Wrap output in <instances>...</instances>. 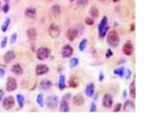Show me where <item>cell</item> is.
<instances>
[{
    "mask_svg": "<svg viewBox=\"0 0 144 117\" xmlns=\"http://www.w3.org/2000/svg\"><path fill=\"white\" fill-rule=\"evenodd\" d=\"M107 43L110 47L116 48L120 43L119 35L116 31H110L107 35Z\"/></svg>",
    "mask_w": 144,
    "mask_h": 117,
    "instance_id": "cell-1",
    "label": "cell"
},
{
    "mask_svg": "<svg viewBox=\"0 0 144 117\" xmlns=\"http://www.w3.org/2000/svg\"><path fill=\"white\" fill-rule=\"evenodd\" d=\"M98 29H99V36L100 38H104L105 35L106 34L108 29H109V26H108V19L107 17L104 16L100 23L99 26H98Z\"/></svg>",
    "mask_w": 144,
    "mask_h": 117,
    "instance_id": "cell-2",
    "label": "cell"
},
{
    "mask_svg": "<svg viewBox=\"0 0 144 117\" xmlns=\"http://www.w3.org/2000/svg\"><path fill=\"white\" fill-rule=\"evenodd\" d=\"M36 58L39 60H45L49 58V56L51 55V50L48 48L45 47H40L36 50Z\"/></svg>",
    "mask_w": 144,
    "mask_h": 117,
    "instance_id": "cell-3",
    "label": "cell"
},
{
    "mask_svg": "<svg viewBox=\"0 0 144 117\" xmlns=\"http://www.w3.org/2000/svg\"><path fill=\"white\" fill-rule=\"evenodd\" d=\"M58 97L57 95H50L45 100V105L49 109H56L58 105Z\"/></svg>",
    "mask_w": 144,
    "mask_h": 117,
    "instance_id": "cell-4",
    "label": "cell"
},
{
    "mask_svg": "<svg viewBox=\"0 0 144 117\" xmlns=\"http://www.w3.org/2000/svg\"><path fill=\"white\" fill-rule=\"evenodd\" d=\"M48 33H49V35L52 38H57L61 33V28L56 23H52L51 25L48 28Z\"/></svg>",
    "mask_w": 144,
    "mask_h": 117,
    "instance_id": "cell-5",
    "label": "cell"
},
{
    "mask_svg": "<svg viewBox=\"0 0 144 117\" xmlns=\"http://www.w3.org/2000/svg\"><path fill=\"white\" fill-rule=\"evenodd\" d=\"M2 105H3V107L4 110L9 111V110H11L14 106V105H15L14 98L13 96H11V95L5 97L3 100V104Z\"/></svg>",
    "mask_w": 144,
    "mask_h": 117,
    "instance_id": "cell-6",
    "label": "cell"
},
{
    "mask_svg": "<svg viewBox=\"0 0 144 117\" xmlns=\"http://www.w3.org/2000/svg\"><path fill=\"white\" fill-rule=\"evenodd\" d=\"M17 81L13 77H9L8 78V80H7V83H6V90L7 91L9 92H12L14 90H15L17 89Z\"/></svg>",
    "mask_w": 144,
    "mask_h": 117,
    "instance_id": "cell-7",
    "label": "cell"
},
{
    "mask_svg": "<svg viewBox=\"0 0 144 117\" xmlns=\"http://www.w3.org/2000/svg\"><path fill=\"white\" fill-rule=\"evenodd\" d=\"M73 49L71 45L66 44L62 47V55L63 58H70V57L73 55Z\"/></svg>",
    "mask_w": 144,
    "mask_h": 117,
    "instance_id": "cell-8",
    "label": "cell"
},
{
    "mask_svg": "<svg viewBox=\"0 0 144 117\" xmlns=\"http://www.w3.org/2000/svg\"><path fill=\"white\" fill-rule=\"evenodd\" d=\"M102 105L105 108H110L112 106V105H113V98L110 94H105L103 96Z\"/></svg>",
    "mask_w": 144,
    "mask_h": 117,
    "instance_id": "cell-9",
    "label": "cell"
},
{
    "mask_svg": "<svg viewBox=\"0 0 144 117\" xmlns=\"http://www.w3.org/2000/svg\"><path fill=\"white\" fill-rule=\"evenodd\" d=\"M48 71H49V67L45 65V64H37L36 67H35V74H36V75L38 76L45 75Z\"/></svg>",
    "mask_w": 144,
    "mask_h": 117,
    "instance_id": "cell-10",
    "label": "cell"
},
{
    "mask_svg": "<svg viewBox=\"0 0 144 117\" xmlns=\"http://www.w3.org/2000/svg\"><path fill=\"white\" fill-rule=\"evenodd\" d=\"M122 50H123V53L127 56H130L132 54L133 52V44L131 41H127L126 44L123 45V48H122Z\"/></svg>",
    "mask_w": 144,
    "mask_h": 117,
    "instance_id": "cell-11",
    "label": "cell"
},
{
    "mask_svg": "<svg viewBox=\"0 0 144 117\" xmlns=\"http://www.w3.org/2000/svg\"><path fill=\"white\" fill-rule=\"evenodd\" d=\"M78 36V31L75 28H69L66 33V37L69 41H73Z\"/></svg>",
    "mask_w": 144,
    "mask_h": 117,
    "instance_id": "cell-12",
    "label": "cell"
},
{
    "mask_svg": "<svg viewBox=\"0 0 144 117\" xmlns=\"http://www.w3.org/2000/svg\"><path fill=\"white\" fill-rule=\"evenodd\" d=\"M14 59H15V53H14L13 50H9L4 56V60L6 64L11 63Z\"/></svg>",
    "mask_w": 144,
    "mask_h": 117,
    "instance_id": "cell-13",
    "label": "cell"
},
{
    "mask_svg": "<svg viewBox=\"0 0 144 117\" xmlns=\"http://www.w3.org/2000/svg\"><path fill=\"white\" fill-rule=\"evenodd\" d=\"M27 37L30 41H35L37 39V31L35 28H30L27 30Z\"/></svg>",
    "mask_w": 144,
    "mask_h": 117,
    "instance_id": "cell-14",
    "label": "cell"
},
{
    "mask_svg": "<svg viewBox=\"0 0 144 117\" xmlns=\"http://www.w3.org/2000/svg\"><path fill=\"white\" fill-rule=\"evenodd\" d=\"M73 102L75 106H83V103H84V98H83L82 95L78 94L73 98Z\"/></svg>",
    "mask_w": 144,
    "mask_h": 117,
    "instance_id": "cell-15",
    "label": "cell"
},
{
    "mask_svg": "<svg viewBox=\"0 0 144 117\" xmlns=\"http://www.w3.org/2000/svg\"><path fill=\"white\" fill-rule=\"evenodd\" d=\"M36 13H37L36 9L35 8H33V7H30V8H26L25 11V15L30 18H35V17L36 16Z\"/></svg>",
    "mask_w": 144,
    "mask_h": 117,
    "instance_id": "cell-16",
    "label": "cell"
},
{
    "mask_svg": "<svg viewBox=\"0 0 144 117\" xmlns=\"http://www.w3.org/2000/svg\"><path fill=\"white\" fill-rule=\"evenodd\" d=\"M85 94L88 97H92L94 95V85L89 83L85 88Z\"/></svg>",
    "mask_w": 144,
    "mask_h": 117,
    "instance_id": "cell-17",
    "label": "cell"
},
{
    "mask_svg": "<svg viewBox=\"0 0 144 117\" xmlns=\"http://www.w3.org/2000/svg\"><path fill=\"white\" fill-rule=\"evenodd\" d=\"M124 111L126 112H131L135 111V105L131 100H126L124 105Z\"/></svg>",
    "mask_w": 144,
    "mask_h": 117,
    "instance_id": "cell-18",
    "label": "cell"
},
{
    "mask_svg": "<svg viewBox=\"0 0 144 117\" xmlns=\"http://www.w3.org/2000/svg\"><path fill=\"white\" fill-rule=\"evenodd\" d=\"M11 71L13 72L14 74H15V75H21L24 72L22 67H21V65L20 64H14L13 66H12L11 68Z\"/></svg>",
    "mask_w": 144,
    "mask_h": 117,
    "instance_id": "cell-19",
    "label": "cell"
},
{
    "mask_svg": "<svg viewBox=\"0 0 144 117\" xmlns=\"http://www.w3.org/2000/svg\"><path fill=\"white\" fill-rule=\"evenodd\" d=\"M52 86V81L49 80H43L40 83V88L44 90H49Z\"/></svg>",
    "mask_w": 144,
    "mask_h": 117,
    "instance_id": "cell-20",
    "label": "cell"
},
{
    "mask_svg": "<svg viewBox=\"0 0 144 117\" xmlns=\"http://www.w3.org/2000/svg\"><path fill=\"white\" fill-rule=\"evenodd\" d=\"M59 111L62 112H68L69 111V105L66 100H62L60 103Z\"/></svg>",
    "mask_w": 144,
    "mask_h": 117,
    "instance_id": "cell-21",
    "label": "cell"
},
{
    "mask_svg": "<svg viewBox=\"0 0 144 117\" xmlns=\"http://www.w3.org/2000/svg\"><path fill=\"white\" fill-rule=\"evenodd\" d=\"M58 88L61 90H64L66 88V77L65 75H61L59 76L58 80Z\"/></svg>",
    "mask_w": 144,
    "mask_h": 117,
    "instance_id": "cell-22",
    "label": "cell"
},
{
    "mask_svg": "<svg viewBox=\"0 0 144 117\" xmlns=\"http://www.w3.org/2000/svg\"><path fill=\"white\" fill-rule=\"evenodd\" d=\"M68 84H69V86L71 88H77L78 85V79L75 77V76H72L69 79V81H68Z\"/></svg>",
    "mask_w": 144,
    "mask_h": 117,
    "instance_id": "cell-23",
    "label": "cell"
},
{
    "mask_svg": "<svg viewBox=\"0 0 144 117\" xmlns=\"http://www.w3.org/2000/svg\"><path fill=\"white\" fill-rule=\"evenodd\" d=\"M89 13L93 18H96L99 17V10L95 6H92L89 9Z\"/></svg>",
    "mask_w": 144,
    "mask_h": 117,
    "instance_id": "cell-24",
    "label": "cell"
},
{
    "mask_svg": "<svg viewBox=\"0 0 144 117\" xmlns=\"http://www.w3.org/2000/svg\"><path fill=\"white\" fill-rule=\"evenodd\" d=\"M130 95L132 99H136V82L135 80L132 81V83L130 85Z\"/></svg>",
    "mask_w": 144,
    "mask_h": 117,
    "instance_id": "cell-25",
    "label": "cell"
},
{
    "mask_svg": "<svg viewBox=\"0 0 144 117\" xmlns=\"http://www.w3.org/2000/svg\"><path fill=\"white\" fill-rule=\"evenodd\" d=\"M9 24H10V18H6L5 21L4 22V23L2 24L1 26V30H2V32H6L7 29H8V28H9Z\"/></svg>",
    "mask_w": 144,
    "mask_h": 117,
    "instance_id": "cell-26",
    "label": "cell"
},
{
    "mask_svg": "<svg viewBox=\"0 0 144 117\" xmlns=\"http://www.w3.org/2000/svg\"><path fill=\"white\" fill-rule=\"evenodd\" d=\"M16 98H17V102L19 104V106L20 108H23L24 105H25V97L22 95H17Z\"/></svg>",
    "mask_w": 144,
    "mask_h": 117,
    "instance_id": "cell-27",
    "label": "cell"
},
{
    "mask_svg": "<svg viewBox=\"0 0 144 117\" xmlns=\"http://www.w3.org/2000/svg\"><path fill=\"white\" fill-rule=\"evenodd\" d=\"M36 102H37V104L39 105V106H40L41 108L44 107V96H43L42 94H39L37 95Z\"/></svg>",
    "mask_w": 144,
    "mask_h": 117,
    "instance_id": "cell-28",
    "label": "cell"
},
{
    "mask_svg": "<svg viewBox=\"0 0 144 117\" xmlns=\"http://www.w3.org/2000/svg\"><path fill=\"white\" fill-rule=\"evenodd\" d=\"M124 73H125V68L124 67H121V68H117L116 70H114V74L116 75H119L122 77L124 75Z\"/></svg>",
    "mask_w": 144,
    "mask_h": 117,
    "instance_id": "cell-29",
    "label": "cell"
},
{
    "mask_svg": "<svg viewBox=\"0 0 144 117\" xmlns=\"http://www.w3.org/2000/svg\"><path fill=\"white\" fill-rule=\"evenodd\" d=\"M52 11L55 15H58V14L61 13V8H60L58 4H55V5L52 7Z\"/></svg>",
    "mask_w": 144,
    "mask_h": 117,
    "instance_id": "cell-30",
    "label": "cell"
},
{
    "mask_svg": "<svg viewBox=\"0 0 144 117\" xmlns=\"http://www.w3.org/2000/svg\"><path fill=\"white\" fill-rule=\"evenodd\" d=\"M87 42L88 40L86 39H83L82 41L79 43V46H78V49L80 51H83L85 49H86V46H87Z\"/></svg>",
    "mask_w": 144,
    "mask_h": 117,
    "instance_id": "cell-31",
    "label": "cell"
},
{
    "mask_svg": "<svg viewBox=\"0 0 144 117\" xmlns=\"http://www.w3.org/2000/svg\"><path fill=\"white\" fill-rule=\"evenodd\" d=\"M78 63H79V61H78V58H73V59H71V60H70L69 66H70V68H74V67H76L78 65Z\"/></svg>",
    "mask_w": 144,
    "mask_h": 117,
    "instance_id": "cell-32",
    "label": "cell"
},
{
    "mask_svg": "<svg viewBox=\"0 0 144 117\" xmlns=\"http://www.w3.org/2000/svg\"><path fill=\"white\" fill-rule=\"evenodd\" d=\"M7 43H8V38L4 37L3 39V40L1 41V43H0V47H1L2 49H4V48L6 47V45H7Z\"/></svg>",
    "mask_w": 144,
    "mask_h": 117,
    "instance_id": "cell-33",
    "label": "cell"
},
{
    "mask_svg": "<svg viewBox=\"0 0 144 117\" xmlns=\"http://www.w3.org/2000/svg\"><path fill=\"white\" fill-rule=\"evenodd\" d=\"M88 3V0H77V4L81 6L87 5Z\"/></svg>",
    "mask_w": 144,
    "mask_h": 117,
    "instance_id": "cell-34",
    "label": "cell"
},
{
    "mask_svg": "<svg viewBox=\"0 0 144 117\" xmlns=\"http://www.w3.org/2000/svg\"><path fill=\"white\" fill-rule=\"evenodd\" d=\"M16 39H17V33H14V34L11 35V37H10V41H9V42H10L11 44H14V43L16 41Z\"/></svg>",
    "mask_w": 144,
    "mask_h": 117,
    "instance_id": "cell-35",
    "label": "cell"
},
{
    "mask_svg": "<svg viewBox=\"0 0 144 117\" xmlns=\"http://www.w3.org/2000/svg\"><path fill=\"white\" fill-rule=\"evenodd\" d=\"M5 75V68L4 66H0V77L3 78Z\"/></svg>",
    "mask_w": 144,
    "mask_h": 117,
    "instance_id": "cell-36",
    "label": "cell"
},
{
    "mask_svg": "<svg viewBox=\"0 0 144 117\" xmlns=\"http://www.w3.org/2000/svg\"><path fill=\"white\" fill-rule=\"evenodd\" d=\"M93 18H85V23H86V24H88V25H92L93 24Z\"/></svg>",
    "mask_w": 144,
    "mask_h": 117,
    "instance_id": "cell-37",
    "label": "cell"
},
{
    "mask_svg": "<svg viewBox=\"0 0 144 117\" xmlns=\"http://www.w3.org/2000/svg\"><path fill=\"white\" fill-rule=\"evenodd\" d=\"M3 11H4V13H7L9 11V3H5L3 6Z\"/></svg>",
    "mask_w": 144,
    "mask_h": 117,
    "instance_id": "cell-38",
    "label": "cell"
},
{
    "mask_svg": "<svg viewBox=\"0 0 144 117\" xmlns=\"http://www.w3.org/2000/svg\"><path fill=\"white\" fill-rule=\"evenodd\" d=\"M90 112H95L96 111H97V109H96V105L93 103H91V105H90Z\"/></svg>",
    "mask_w": 144,
    "mask_h": 117,
    "instance_id": "cell-39",
    "label": "cell"
},
{
    "mask_svg": "<svg viewBox=\"0 0 144 117\" xmlns=\"http://www.w3.org/2000/svg\"><path fill=\"white\" fill-rule=\"evenodd\" d=\"M113 55V52L111 51V49H107L106 51V54H105V56H106V58H110V57H111Z\"/></svg>",
    "mask_w": 144,
    "mask_h": 117,
    "instance_id": "cell-40",
    "label": "cell"
},
{
    "mask_svg": "<svg viewBox=\"0 0 144 117\" xmlns=\"http://www.w3.org/2000/svg\"><path fill=\"white\" fill-rule=\"evenodd\" d=\"M121 103L117 104L116 106V107H115L114 111L115 112H119L120 111H121Z\"/></svg>",
    "mask_w": 144,
    "mask_h": 117,
    "instance_id": "cell-41",
    "label": "cell"
},
{
    "mask_svg": "<svg viewBox=\"0 0 144 117\" xmlns=\"http://www.w3.org/2000/svg\"><path fill=\"white\" fill-rule=\"evenodd\" d=\"M124 74H125V76H126V79H129V78H130V76H131V70H126V73L125 72Z\"/></svg>",
    "mask_w": 144,
    "mask_h": 117,
    "instance_id": "cell-42",
    "label": "cell"
},
{
    "mask_svg": "<svg viewBox=\"0 0 144 117\" xmlns=\"http://www.w3.org/2000/svg\"><path fill=\"white\" fill-rule=\"evenodd\" d=\"M71 97V95L69 94V93H67V94L63 96V100H68L69 99H70Z\"/></svg>",
    "mask_w": 144,
    "mask_h": 117,
    "instance_id": "cell-43",
    "label": "cell"
},
{
    "mask_svg": "<svg viewBox=\"0 0 144 117\" xmlns=\"http://www.w3.org/2000/svg\"><path fill=\"white\" fill-rule=\"evenodd\" d=\"M3 97H4V91L2 90H0V102L3 100Z\"/></svg>",
    "mask_w": 144,
    "mask_h": 117,
    "instance_id": "cell-44",
    "label": "cell"
},
{
    "mask_svg": "<svg viewBox=\"0 0 144 117\" xmlns=\"http://www.w3.org/2000/svg\"><path fill=\"white\" fill-rule=\"evenodd\" d=\"M103 78H104V76H103V74L100 73V80L102 81L103 80Z\"/></svg>",
    "mask_w": 144,
    "mask_h": 117,
    "instance_id": "cell-45",
    "label": "cell"
},
{
    "mask_svg": "<svg viewBox=\"0 0 144 117\" xmlns=\"http://www.w3.org/2000/svg\"><path fill=\"white\" fill-rule=\"evenodd\" d=\"M113 1H114V2H117L118 0H113Z\"/></svg>",
    "mask_w": 144,
    "mask_h": 117,
    "instance_id": "cell-46",
    "label": "cell"
},
{
    "mask_svg": "<svg viewBox=\"0 0 144 117\" xmlns=\"http://www.w3.org/2000/svg\"><path fill=\"white\" fill-rule=\"evenodd\" d=\"M0 8H1V1H0Z\"/></svg>",
    "mask_w": 144,
    "mask_h": 117,
    "instance_id": "cell-47",
    "label": "cell"
},
{
    "mask_svg": "<svg viewBox=\"0 0 144 117\" xmlns=\"http://www.w3.org/2000/svg\"><path fill=\"white\" fill-rule=\"evenodd\" d=\"M100 1H105V0H100Z\"/></svg>",
    "mask_w": 144,
    "mask_h": 117,
    "instance_id": "cell-48",
    "label": "cell"
},
{
    "mask_svg": "<svg viewBox=\"0 0 144 117\" xmlns=\"http://www.w3.org/2000/svg\"><path fill=\"white\" fill-rule=\"evenodd\" d=\"M71 1H74V0H71Z\"/></svg>",
    "mask_w": 144,
    "mask_h": 117,
    "instance_id": "cell-49",
    "label": "cell"
}]
</instances>
